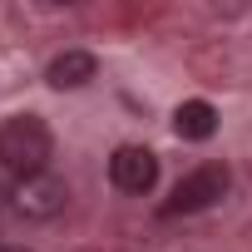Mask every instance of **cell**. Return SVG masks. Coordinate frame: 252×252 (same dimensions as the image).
I'll list each match as a JSON object with an SVG mask.
<instances>
[{"instance_id": "cell-4", "label": "cell", "mask_w": 252, "mask_h": 252, "mask_svg": "<svg viewBox=\"0 0 252 252\" xmlns=\"http://www.w3.org/2000/svg\"><path fill=\"white\" fill-rule=\"evenodd\" d=\"M109 178H114L119 193L144 198V193L158 183V158H154L144 144H124V149H114V158H109Z\"/></svg>"}, {"instance_id": "cell-6", "label": "cell", "mask_w": 252, "mask_h": 252, "mask_svg": "<svg viewBox=\"0 0 252 252\" xmlns=\"http://www.w3.org/2000/svg\"><path fill=\"white\" fill-rule=\"evenodd\" d=\"M173 134H178V139H188V144L213 139V134H218V109H213L208 99H183V104H178V114H173Z\"/></svg>"}, {"instance_id": "cell-5", "label": "cell", "mask_w": 252, "mask_h": 252, "mask_svg": "<svg viewBox=\"0 0 252 252\" xmlns=\"http://www.w3.org/2000/svg\"><path fill=\"white\" fill-rule=\"evenodd\" d=\"M94 74H99V60H94L89 50H64V55L50 60V69H45V79H50L55 89H84Z\"/></svg>"}, {"instance_id": "cell-2", "label": "cell", "mask_w": 252, "mask_h": 252, "mask_svg": "<svg viewBox=\"0 0 252 252\" xmlns=\"http://www.w3.org/2000/svg\"><path fill=\"white\" fill-rule=\"evenodd\" d=\"M227 188H232V173H227V163H203V168H193L188 178H178V188L163 198V218H183V213H203V208H213V203H222L227 198Z\"/></svg>"}, {"instance_id": "cell-7", "label": "cell", "mask_w": 252, "mask_h": 252, "mask_svg": "<svg viewBox=\"0 0 252 252\" xmlns=\"http://www.w3.org/2000/svg\"><path fill=\"white\" fill-rule=\"evenodd\" d=\"M0 252H25V247H0Z\"/></svg>"}, {"instance_id": "cell-1", "label": "cell", "mask_w": 252, "mask_h": 252, "mask_svg": "<svg viewBox=\"0 0 252 252\" xmlns=\"http://www.w3.org/2000/svg\"><path fill=\"white\" fill-rule=\"evenodd\" d=\"M50 154H55V134L40 114H15L0 124V168L5 173L35 178V173H45Z\"/></svg>"}, {"instance_id": "cell-3", "label": "cell", "mask_w": 252, "mask_h": 252, "mask_svg": "<svg viewBox=\"0 0 252 252\" xmlns=\"http://www.w3.org/2000/svg\"><path fill=\"white\" fill-rule=\"evenodd\" d=\"M10 198H15V213H20V218L45 222V218H60V213H64L69 183L45 168V173H35V178H15V193H10Z\"/></svg>"}]
</instances>
